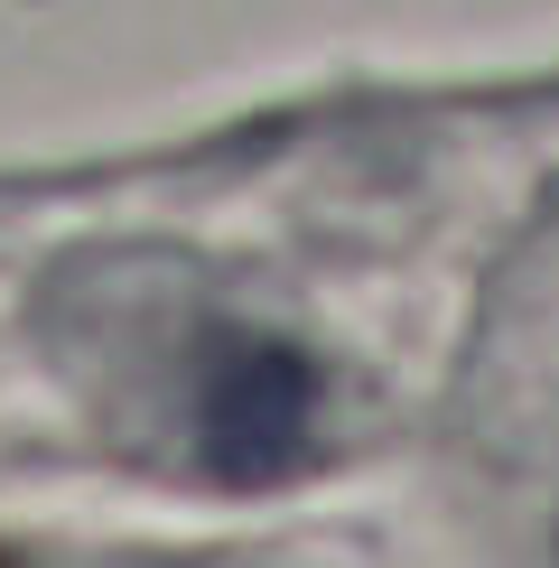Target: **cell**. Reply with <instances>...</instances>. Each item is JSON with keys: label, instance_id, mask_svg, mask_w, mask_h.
I'll list each match as a JSON object with an SVG mask.
<instances>
[{"label": "cell", "instance_id": "obj_1", "mask_svg": "<svg viewBox=\"0 0 559 568\" xmlns=\"http://www.w3.org/2000/svg\"><path fill=\"white\" fill-rule=\"evenodd\" d=\"M196 438L224 476L262 485L308 447V364L289 345H233L224 364H205L196 392Z\"/></svg>", "mask_w": 559, "mask_h": 568}, {"label": "cell", "instance_id": "obj_2", "mask_svg": "<svg viewBox=\"0 0 559 568\" xmlns=\"http://www.w3.org/2000/svg\"><path fill=\"white\" fill-rule=\"evenodd\" d=\"M0 568H19V559H10V550H0Z\"/></svg>", "mask_w": 559, "mask_h": 568}]
</instances>
